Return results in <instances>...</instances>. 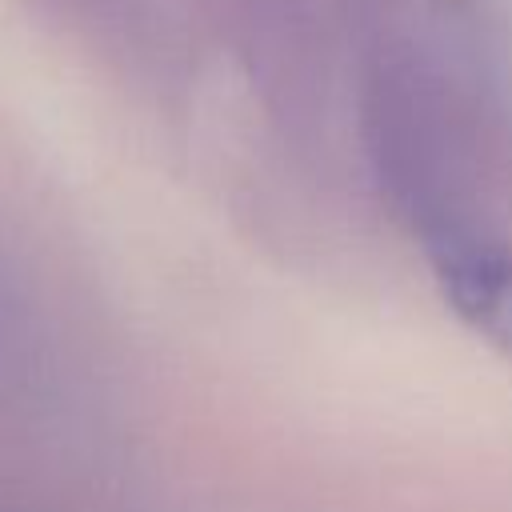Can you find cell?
<instances>
[{"label":"cell","mask_w":512,"mask_h":512,"mask_svg":"<svg viewBox=\"0 0 512 512\" xmlns=\"http://www.w3.org/2000/svg\"><path fill=\"white\" fill-rule=\"evenodd\" d=\"M420 248L448 312L512 356V244L460 212L432 208L420 216Z\"/></svg>","instance_id":"6da1fadb"}]
</instances>
